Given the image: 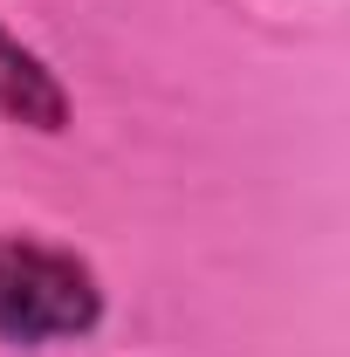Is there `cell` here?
Here are the masks:
<instances>
[{
  "label": "cell",
  "instance_id": "1",
  "mask_svg": "<svg viewBox=\"0 0 350 357\" xmlns=\"http://www.w3.org/2000/svg\"><path fill=\"white\" fill-rule=\"evenodd\" d=\"M103 323V282L76 248L0 234V344L48 351V344H83Z\"/></svg>",
  "mask_w": 350,
  "mask_h": 357
},
{
  "label": "cell",
  "instance_id": "2",
  "mask_svg": "<svg viewBox=\"0 0 350 357\" xmlns=\"http://www.w3.org/2000/svg\"><path fill=\"white\" fill-rule=\"evenodd\" d=\"M0 117L21 124V131H42V137L69 131V89H62V76L7 21H0Z\"/></svg>",
  "mask_w": 350,
  "mask_h": 357
}]
</instances>
